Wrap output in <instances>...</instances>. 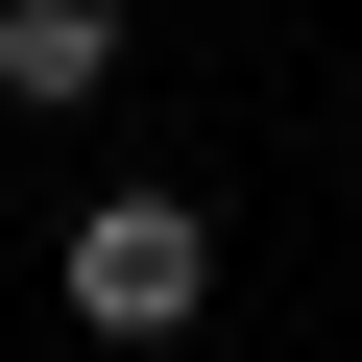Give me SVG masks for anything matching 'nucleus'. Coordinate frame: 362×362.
I'll list each match as a JSON object with an SVG mask.
<instances>
[{"instance_id":"1","label":"nucleus","mask_w":362,"mask_h":362,"mask_svg":"<svg viewBox=\"0 0 362 362\" xmlns=\"http://www.w3.org/2000/svg\"><path fill=\"white\" fill-rule=\"evenodd\" d=\"M194 290H218V218L194 194H97L73 218V314L97 338H194Z\"/></svg>"},{"instance_id":"2","label":"nucleus","mask_w":362,"mask_h":362,"mask_svg":"<svg viewBox=\"0 0 362 362\" xmlns=\"http://www.w3.org/2000/svg\"><path fill=\"white\" fill-rule=\"evenodd\" d=\"M121 73V0H0V97H25V121H73Z\"/></svg>"}]
</instances>
